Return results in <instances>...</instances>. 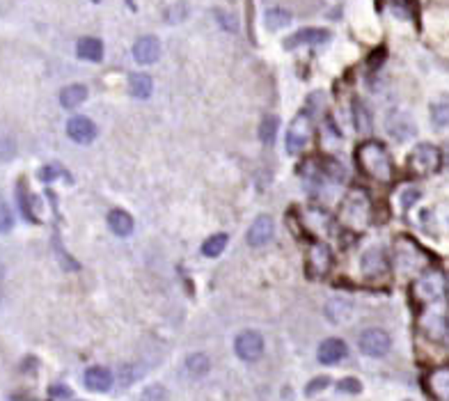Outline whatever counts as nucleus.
<instances>
[{
    "instance_id": "obj_1",
    "label": "nucleus",
    "mask_w": 449,
    "mask_h": 401,
    "mask_svg": "<svg viewBox=\"0 0 449 401\" xmlns=\"http://www.w3.org/2000/svg\"><path fill=\"white\" fill-rule=\"evenodd\" d=\"M355 161L362 168L367 177L376 179V182H390L392 179V159L381 142L376 140H367L358 147V154H355Z\"/></svg>"
},
{
    "instance_id": "obj_2",
    "label": "nucleus",
    "mask_w": 449,
    "mask_h": 401,
    "mask_svg": "<svg viewBox=\"0 0 449 401\" xmlns=\"http://www.w3.org/2000/svg\"><path fill=\"white\" fill-rule=\"evenodd\" d=\"M369 218V199L362 190H353L348 193V197L344 199L339 209V223L346 227H365Z\"/></svg>"
},
{
    "instance_id": "obj_3",
    "label": "nucleus",
    "mask_w": 449,
    "mask_h": 401,
    "mask_svg": "<svg viewBox=\"0 0 449 401\" xmlns=\"http://www.w3.org/2000/svg\"><path fill=\"white\" fill-rule=\"evenodd\" d=\"M312 133H315V121H312V115L308 110L298 113L294 121H291L289 131H287V149L291 154H298L308 147V142L312 140Z\"/></svg>"
},
{
    "instance_id": "obj_4",
    "label": "nucleus",
    "mask_w": 449,
    "mask_h": 401,
    "mask_svg": "<svg viewBox=\"0 0 449 401\" xmlns=\"http://www.w3.org/2000/svg\"><path fill=\"white\" fill-rule=\"evenodd\" d=\"M440 163H443L440 149L429 145V142L417 145L408 156V166L412 172H417V175H431V172H436L440 168Z\"/></svg>"
},
{
    "instance_id": "obj_5",
    "label": "nucleus",
    "mask_w": 449,
    "mask_h": 401,
    "mask_svg": "<svg viewBox=\"0 0 449 401\" xmlns=\"http://www.w3.org/2000/svg\"><path fill=\"white\" fill-rule=\"evenodd\" d=\"M358 346L365 355L383 358L390 351L392 340H390V335L383 331V328H367V331L360 335Z\"/></svg>"
},
{
    "instance_id": "obj_6",
    "label": "nucleus",
    "mask_w": 449,
    "mask_h": 401,
    "mask_svg": "<svg viewBox=\"0 0 449 401\" xmlns=\"http://www.w3.org/2000/svg\"><path fill=\"white\" fill-rule=\"evenodd\" d=\"M234 351L241 360L246 362H255L257 358H261L263 353V338L255 331H246L241 333L237 340H234Z\"/></svg>"
},
{
    "instance_id": "obj_7",
    "label": "nucleus",
    "mask_w": 449,
    "mask_h": 401,
    "mask_svg": "<svg viewBox=\"0 0 449 401\" xmlns=\"http://www.w3.org/2000/svg\"><path fill=\"white\" fill-rule=\"evenodd\" d=\"M332 266V253L326 243H312L310 253H308V273L312 277H323Z\"/></svg>"
},
{
    "instance_id": "obj_8",
    "label": "nucleus",
    "mask_w": 449,
    "mask_h": 401,
    "mask_svg": "<svg viewBox=\"0 0 449 401\" xmlns=\"http://www.w3.org/2000/svg\"><path fill=\"white\" fill-rule=\"evenodd\" d=\"M67 135L78 145H88L97 138V126L90 117H83V115H76L67 121Z\"/></svg>"
},
{
    "instance_id": "obj_9",
    "label": "nucleus",
    "mask_w": 449,
    "mask_h": 401,
    "mask_svg": "<svg viewBox=\"0 0 449 401\" xmlns=\"http://www.w3.org/2000/svg\"><path fill=\"white\" fill-rule=\"evenodd\" d=\"M275 234V223L270 216H259L248 229V243L252 248H259V246H266V243L273 239Z\"/></svg>"
},
{
    "instance_id": "obj_10",
    "label": "nucleus",
    "mask_w": 449,
    "mask_h": 401,
    "mask_svg": "<svg viewBox=\"0 0 449 401\" xmlns=\"http://www.w3.org/2000/svg\"><path fill=\"white\" fill-rule=\"evenodd\" d=\"M330 39V32L323 30V28H303V30H298L296 35H291V37L284 41V46L287 48H294V46H305V44H326V41Z\"/></svg>"
},
{
    "instance_id": "obj_11",
    "label": "nucleus",
    "mask_w": 449,
    "mask_h": 401,
    "mask_svg": "<svg viewBox=\"0 0 449 401\" xmlns=\"http://www.w3.org/2000/svg\"><path fill=\"white\" fill-rule=\"evenodd\" d=\"M348 353V346L344 344V340L339 338H330V340H323L319 346V362L323 364H337L346 358Z\"/></svg>"
},
{
    "instance_id": "obj_12",
    "label": "nucleus",
    "mask_w": 449,
    "mask_h": 401,
    "mask_svg": "<svg viewBox=\"0 0 449 401\" xmlns=\"http://www.w3.org/2000/svg\"><path fill=\"white\" fill-rule=\"evenodd\" d=\"M133 57L140 64H152L161 57V41L156 37H140L133 44Z\"/></svg>"
},
{
    "instance_id": "obj_13",
    "label": "nucleus",
    "mask_w": 449,
    "mask_h": 401,
    "mask_svg": "<svg viewBox=\"0 0 449 401\" xmlns=\"http://www.w3.org/2000/svg\"><path fill=\"white\" fill-rule=\"evenodd\" d=\"M112 385V374L106 367H90L85 371V388L92 392H106Z\"/></svg>"
},
{
    "instance_id": "obj_14",
    "label": "nucleus",
    "mask_w": 449,
    "mask_h": 401,
    "mask_svg": "<svg viewBox=\"0 0 449 401\" xmlns=\"http://www.w3.org/2000/svg\"><path fill=\"white\" fill-rule=\"evenodd\" d=\"M76 55L81 57V60L99 62V60H101V57H103V44H101V39L83 37V39L76 44Z\"/></svg>"
},
{
    "instance_id": "obj_15",
    "label": "nucleus",
    "mask_w": 449,
    "mask_h": 401,
    "mask_svg": "<svg viewBox=\"0 0 449 401\" xmlns=\"http://www.w3.org/2000/svg\"><path fill=\"white\" fill-rule=\"evenodd\" d=\"M108 227H110L112 234H117V236H128V234L133 232V218L128 216L126 211L115 209V211L108 213Z\"/></svg>"
},
{
    "instance_id": "obj_16",
    "label": "nucleus",
    "mask_w": 449,
    "mask_h": 401,
    "mask_svg": "<svg viewBox=\"0 0 449 401\" xmlns=\"http://www.w3.org/2000/svg\"><path fill=\"white\" fill-rule=\"evenodd\" d=\"M85 99H88V88L85 85H69V88H64L60 92V104L64 108H78Z\"/></svg>"
},
{
    "instance_id": "obj_17",
    "label": "nucleus",
    "mask_w": 449,
    "mask_h": 401,
    "mask_svg": "<svg viewBox=\"0 0 449 401\" xmlns=\"http://www.w3.org/2000/svg\"><path fill=\"white\" fill-rule=\"evenodd\" d=\"M152 90H154V83L147 74H133L128 78V92H131L135 99H147L152 95Z\"/></svg>"
},
{
    "instance_id": "obj_18",
    "label": "nucleus",
    "mask_w": 449,
    "mask_h": 401,
    "mask_svg": "<svg viewBox=\"0 0 449 401\" xmlns=\"http://www.w3.org/2000/svg\"><path fill=\"white\" fill-rule=\"evenodd\" d=\"M209 367H211V360L204 353H190L186 358V371L195 378L204 376L206 371H209Z\"/></svg>"
},
{
    "instance_id": "obj_19",
    "label": "nucleus",
    "mask_w": 449,
    "mask_h": 401,
    "mask_svg": "<svg viewBox=\"0 0 449 401\" xmlns=\"http://www.w3.org/2000/svg\"><path fill=\"white\" fill-rule=\"evenodd\" d=\"M263 21H266V28H268V30H280V28H284V26L291 23V14H289L287 10H280V7H273V10L266 12Z\"/></svg>"
},
{
    "instance_id": "obj_20",
    "label": "nucleus",
    "mask_w": 449,
    "mask_h": 401,
    "mask_svg": "<svg viewBox=\"0 0 449 401\" xmlns=\"http://www.w3.org/2000/svg\"><path fill=\"white\" fill-rule=\"evenodd\" d=\"M277 126H280V119L275 117V115H266V117L261 119L259 124V138L263 145H273L275 135H277Z\"/></svg>"
},
{
    "instance_id": "obj_21",
    "label": "nucleus",
    "mask_w": 449,
    "mask_h": 401,
    "mask_svg": "<svg viewBox=\"0 0 449 401\" xmlns=\"http://www.w3.org/2000/svg\"><path fill=\"white\" fill-rule=\"evenodd\" d=\"M385 268V262H383V253L381 250H369V253H365V257H362V271L369 275V273H381V271Z\"/></svg>"
},
{
    "instance_id": "obj_22",
    "label": "nucleus",
    "mask_w": 449,
    "mask_h": 401,
    "mask_svg": "<svg viewBox=\"0 0 449 401\" xmlns=\"http://www.w3.org/2000/svg\"><path fill=\"white\" fill-rule=\"evenodd\" d=\"M227 241H230L227 239V234H213L202 243V253L206 257H218L227 248Z\"/></svg>"
},
{
    "instance_id": "obj_23",
    "label": "nucleus",
    "mask_w": 449,
    "mask_h": 401,
    "mask_svg": "<svg viewBox=\"0 0 449 401\" xmlns=\"http://www.w3.org/2000/svg\"><path fill=\"white\" fill-rule=\"evenodd\" d=\"M431 119L433 124L440 128H449V104H436L431 110Z\"/></svg>"
},
{
    "instance_id": "obj_24",
    "label": "nucleus",
    "mask_w": 449,
    "mask_h": 401,
    "mask_svg": "<svg viewBox=\"0 0 449 401\" xmlns=\"http://www.w3.org/2000/svg\"><path fill=\"white\" fill-rule=\"evenodd\" d=\"M140 401H168V390L161 383H154L145 388V392L140 395Z\"/></svg>"
},
{
    "instance_id": "obj_25",
    "label": "nucleus",
    "mask_w": 449,
    "mask_h": 401,
    "mask_svg": "<svg viewBox=\"0 0 449 401\" xmlns=\"http://www.w3.org/2000/svg\"><path fill=\"white\" fill-rule=\"evenodd\" d=\"M355 126H358V131L360 133H365V131H369V115H367V110H365V106H362L360 101H355Z\"/></svg>"
},
{
    "instance_id": "obj_26",
    "label": "nucleus",
    "mask_w": 449,
    "mask_h": 401,
    "mask_svg": "<svg viewBox=\"0 0 449 401\" xmlns=\"http://www.w3.org/2000/svg\"><path fill=\"white\" fill-rule=\"evenodd\" d=\"M339 390L351 392V395H358V392L362 390V385H360L358 378H344V381H339Z\"/></svg>"
},
{
    "instance_id": "obj_27",
    "label": "nucleus",
    "mask_w": 449,
    "mask_h": 401,
    "mask_svg": "<svg viewBox=\"0 0 449 401\" xmlns=\"http://www.w3.org/2000/svg\"><path fill=\"white\" fill-rule=\"evenodd\" d=\"M326 385H328V378H326V376H321L319 381H312V383L308 385V395H312V392H315V390H317V392H319V390H323Z\"/></svg>"
},
{
    "instance_id": "obj_28",
    "label": "nucleus",
    "mask_w": 449,
    "mask_h": 401,
    "mask_svg": "<svg viewBox=\"0 0 449 401\" xmlns=\"http://www.w3.org/2000/svg\"><path fill=\"white\" fill-rule=\"evenodd\" d=\"M0 282H3V268H0Z\"/></svg>"
}]
</instances>
